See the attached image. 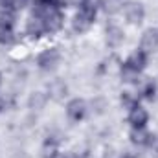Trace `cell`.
<instances>
[{"instance_id": "obj_1", "label": "cell", "mask_w": 158, "mask_h": 158, "mask_svg": "<svg viewBox=\"0 0 158 158\" xmlns=\"http://www.w3.org/2000/svg\"><path fill=\"white\" fill-rule=\"evenodd\" d=\"M94 17H96V6H81L79 13L74 19V30L76 31H85L90 28V24L94 22Z\"/></svg>"}, {"instance_id": "obj_2", "label": "cell", "mask_w": 158, "mask_h": 158, "mask_svg": "<svg viewBox=\"0 0 158 158\" xmlns=\"http://www.w3.org/2000/svg\"><path fill=\"white\" fill-rule=\"evenodd\" d=\"M123 13L131 24H140L143 20V7L136 2H129L123 6Z\"/></svg>"}, {"instance_id": "obj_3", "label": "cell", "mask_w": 158, "mask_h": 158, "mask_svg": "<svg viewBox=\"0 0 158 158\" xmlns=\"http://www.w3.org/2000/svg\"><path fill=\"white\" fill-rule=\"evenodd\" d=\"M57 61H59V53L55 50H46V52H42L39 55L37 63H39V66L42 70H52V68H55Z\"/></svg>"}, {"instance_id": "obj_4", "label": "cell", "mask_w": 158, "mask_h": 158, "mask_svg": "<svg viewBox=\"0 0 158 158\" xmlns=\"http://www.w3.org/2000/svg\"><path fill=\"white\" fill-rule=\"evenodd\" d=\"M85 112H86V105H85V101H81V99H74V101L68 103L66 114H68V118L72 119V121H79V119L85 116Z\"/></svg>"}, {"instance_id": "obj_5", "label": "cell", "mask_w": 158, "mask_h": 158, "mask_svg": "<svg viewBox=\"0 0 158 158\" xmlns=\"http://www.w3.org/2000/svg\"><path fill=\"white\" fill-rule=\"evenodd\" d=\"M129 121L132 123V127H143L147 121L145 109H142L140 105H134L132 109H129Z\"/></svg>"}, {"instance_id": "obj_6", "label": "cell", "mask_w": 158, "mask_h": 158, "mask_svg": "<svg viewBox=\"0 0 158 158\" xmlns=\"http://www.w3.org/2000/svg\"><path fill=\"white\" fill-rule=\"evenodd\" d=\"M158 46V31L156 30H147L142 37V52H153Z\"/></svg>"}, {"instance_id": "obj_7", "label": "cell", "mask_w": 158, "mask_h": 158, "mask_svg": "<svg viewBox=\"0 0 158 158\" xmlns=\"http://www.w3.org/2000/svg\"><path fill=\"white\" fill-rule=\"evenodd\" d=\"M145 61H147V53L145 52H142V50H138V52H134L129 59H127V66L129 68H132V70H136V72H140L143 66H145Z\"/></svg>"}, {"instance_id": "obj_8", "label": "cell", "mask_w": 158, "mask_h": 158, "mask_svg": "<svg viewBox=\"0 0 158 158\" xmlns=\"http://www.w3.org/2000/svg\"><path fill=\"white\" fill-rule=\"evenodd\" d=\"M42 33H46V28H44V22H42V19L39 17H31V20L28 22V35H31V37H40Z\"/></svg>"}, {"instance_id": "obj_9", "label": "cell", "mask_w": 158, "mask_h": 158, "mask_svg": "<svg viewBox=\"0 0 158 158\" xmlns=\"http://www.w3.org/2000/svg\"><path fill=\"white\" fill-rule=\"evenodd\" d=\"M131 140L136 145H145V143L151 142V136H149V132L143 127H134V131L131 132Z\"/></svg>"}, {"instance_id": "obj_10", "label": "cell", "mask_w": 158, "mask_h": 158, "mask_svg": "<svg viewBox=\"0 0 158 158\" xmlns=\"http://www.w3.org/2000/svg\"><path fill=\"white\" fill-rule=\"evenodd\" d=\"M121 40H123V31L119 30L118 26H110L107 30V44L112 46V48H116V46L121 44Z\"/></svg>"}, {"instance_id": "obj_11", "label": "cell", "mask_w": 158, "mask_h": 158, "mask_svg": "<svg viewBox=\"0 0 158 158\" xmlns=\"http://www.w3.org/2000/svg\"><path fill=\"white\" fill-rule=\"evenodd\" d=\"M66 92H68V88H66V85L63 81H55V83L50 85V96L53 99H57V101H61L66 96Z\"/></svg>"}, {"instance_id": "obj_12", "label": "cell", "mask_w": 158, "mask_h": 158, "mask_svg": "<svg viewBox=\"0 0 158 158\" xmlns=\"http://www.w3.org/2000/svg\"><path fill=\"white\" fill-rule=\"evenodd\" d=\"M44 156L46 158H55L57 156V142L53 140V138H50V140H46V143H44Z\"/></svg>"}, {"instance_id": "obj_13", "label": "cell", "mask_w": 158, "mask_h": 158, "mask_svg": "<svg viewBox=\"0 0 158 158\" xmlns=\"http://www.w3.org/2000/svg\"><path fill=\"white\" fill-rule=\"evenodd\" d=\"M13 40V26L0 24V44H9Z\"/></svg>"}, {"instance_id": "obj_14", "label": "cell", "mask_w": 158, "mask_h": 158, "mask_svg": "<svg viewBox=\"0 0 158 158\" xmlns=\"http://www.w3.org/2000/svg\"><path fill=\"white\" fill-rule=\"evenodd\" d=\"M140 76V72H136V70H132V68H129L127 64L123 66V70H121V79L125 81V83H134L136 79Z\"/></svg>"}, {"instance_id": "obj_15", "label": "cell", "mask_w": 158, "mask_h": 158, "mask_svg": "<svg viewBox=\"0 0 158 158\" xmlns=\"http://www.w3.org/2000/svg\"><path fill=\"white\" fill-rule=\"evenodd\" d=\"M140 94H142L143 98L153 99V96H155V83H153V81H145V83H142V85H140Z\"/></svg>"}, {"instance_id": "obj_16", "label": "cell", "mask_w": 158, "mask_h": 158, "mask_svg": "<svg viewBox=\"0 0 158 158\" xmlns=\"http://www.w3.org/2000/svg\"><path fill=\"white\" fill-rule=\"evenodd\" d=\"M44 103H46V98H44L40 92L33 94V96H31V99H30V105H31L33 109H42V107H44Z\"/></svg>"}, {"instance_id": "obj_17", "label": "cell", "mask_w": 158, "mask_h": 158, "mask_svg": "<svg viewBox=\"0 0 158 158\" xmlns=\"http://www.w3.org/2000/svg\"><path fill=\"white\" fill-rule=\"evenodd\" d=\"M121 103H123V107H125V109H132V107L136 105V101H134V99H132V98H131L127 92L121 96Z\"/></svg>"}, {"instance_id": "obj_18", "label": "cell", "mask_w": 158, "mask_h": 158, "mask_svg": "<svg viewBox=\"0 0 158 158\" xmlns=\"http://www.w3.org/2000/svg\"><path fill=\"white\" fill-rule=\"evenodd\" d=\"M0 6L4 9H11V6H15V0H0Z\"/></svg>"}, {"instance_id": "obj_19", "label": "cell", "mask_w": 158, "mask_h": 158, "mask_svg": "<svg viewBox=\"0 0 158 158\" xmlns=\"http://www.w3.org/2000/svg\"><path fill=\"white\" fill-rule=\"evenodd\" d=\"M105 9H107L109 13H114V11H116V4H114V2H105Z\"/></svg>"}, {"instance_id": "obj_20", "label": "cell", "mask_w": 158, "mask_h": 158, "mask_svg": "<svg viewBox=\"0 0 158 158\" xmlns=\"http://www.w3.org/2000/svg\"><path fill=\"white\" fill-rule=\"evenodd\" d=\"M28 0H15V7H24Z\"/></svg>"}, {"instance_id": "obj_21", "label": "cell", "mask_w": 158, "mask_h": 158, "mask_svg": "<svg viewBox=\"0 0 158 158\" xmlns=\"http://www.w3.org/2000/svg\"><path fill=\"white\" fill-rule=\"evenodd\" d=\"M39 2H42V4H53V0H39Z\"/></svg>"}, {"instance_id": "obj_22", "label": "cell", "mask_w": 158, "mask_h": 158, "mask_svg": "<svg viewBox=\"0 0 158 158\" xmlns=\"http://www.w3.org/2000/svg\"><path fill=\"white\" fill-rule=\"evenodd\" d=\"M121 158H132V156H129V155H123V156H121Z\"/></svg>"}, {"instance_id": "obj_23", "label": "cell", "mask_w": 158, "mask_h": 158, "mask_svg": "<svg viewBox=\"0 0 158 158\" xmlns=\"http://www.w3.org/2000/svg\"><path fill=\"white\" fill-rule=\"evenodd\" d=\"M0 83H2V79H0Z\"/></svg>"}]
</instances>
